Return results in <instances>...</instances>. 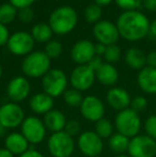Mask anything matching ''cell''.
Returning a JSON list of instances; mask_svg holds the SVG:
<instances>
[{"label":"cell","instance_id":"60d3db41","mask_svg":"<svg viewBox=\"0 0 156 157\" xmlns=\"http://www.w3.org/2000/svg\"><path fill=\"white\" fill-rule=\"evenodd\" d=\"M18 157H45V156H44L41 152H39L38 150L29 149L27 152H25V153L21 154V155Z\"/></svg>","mask_w":156,"mask_h":157},{"label":"cell","instance_id":"5bb4252c","mask_svg":"<svg viewBox=\"0 0 156 157\" xmlns=\"http://www.w3.org/2000/svg\"><path fill=\"white\" fill-rule=\"evenodd\" d=\"M93 34L98 43L105 46L116 44L120 36L117 25L109 21H100L96 23L93 27Z\"/></svg>","mask_w":156,"mask_h":157},{"label":"cell","instance_id":"2e32d148","mask_svg":"<svg viewBox=\"0 0 156 157\" xmlns=\"http://www.w3.org/2000/svg\"><path fill=\"white\" fill-rule=\"evenodd\" d=\"M94 44L88 40H81L74 44L71 50L72 60L78 65L88 64L89 61L95 56V48Z\"/></svg>","mask_w":156,"mask_h":157},{"label":"cell","instance_id":"e575fe53","mask_svg":"<svg viewBox=\"0 0 156 157\" xmlns=\"http://www.w3.org/2000/svg\"><path fill=\"white\" fill-rule=\"evenodd\" d=\"M64 132L67 134H69L71 137H75V136H79L81 134V125L80 123L78 122L77 120H70L67 122V125H65Z\"/></svg>","mask_w":156,"mask_h":157},{"label":"cell","instance_id":"f546056e","mask_svg":"<svg viewBox=\"0 0 156 157\" xmlns=\"http://www.w3.org/2000/svg\"><path fill=\"white\" fill-rule=\"evenodd\" d=\"M104 58H105V60L107 61V63L112 64V63L118 62L121 58L120 47L116 45V44L107 46L106 50H105V54H104Z\"/></svg>","mask_w":156,"mask_h":157},{"label":"cell","instance_id":"4316f807","mask_svg":"<svg viewBox=\"0 0 156 157\" xmlns=\"http://www.w3.org/2000/svg\"><path fill=\"white\" fill-rule=\"evenodd\" d=\"M95 132L102 139H109L112 136L113 132V125L108 119L103 118L95 123Z\"/></svg>","mask_w":156,"mask_h":157},{"label":"cell","instance_id":"74e56055","mask_svg":"<svg viewBox=\"0 0 156 157\" xmlns=\"http://www.w3.org/2000/svg\"><path fill=\"white\" fill-rule=\"evenodd\" d=\"M9 39H10V33H9L8 27L3 24H0V46L6 45Z\"/></svg>","mask_w":156,"mask_h":157},{"label":"cell","instance_id":"f6af8a7d","mask_svg":"<svg viewBox=\"0 0 156 157\" xmlns=\"http://www.w3.org/2000/svg\"><path fill=\"white\" fill-rule=\"evenodd\" d=\"M149 33H150L152 36L156 37V19H154V21L150 24V32Z\"/></svg>","mask_w":156,"mask_h":157},{"label":"cell","instance_id":"603a6c76","mask_svg":"<svg viewBox=\"0 0 156 157\" xmlns=\"http://www.w3.org/2000/svg\"><path fill=\"white\" fill-rule=\"evenodd\" d=\"M125 62L133 70H142L146 66V56L139 48H129L125 54Z\"/></svg>","mask_w":156,"mask_h":157},{"label":"cell","instance_id":"c3c4849f","mask_svg":"<svg viewBox=\"0 0 156 157\" xmlns=\"http://www.w3.org/2000/svg\"><path fill=\"white\" fill-rule=\"evenodd\" d=\"M1 77H2V67H1V64H0V80H1Z\"/></svg>","mask_w":156,"mask_h":157},{"label":"cell","instance_id":"f907efd6","mask_svg":"<svg viewBox=\"0 0 156 157\" xmlns=\"http://www.w3.org/2000/svg\"><path fill=\"white\" fill-rule=\"evenodd\" d=\"M95 157H100V156H95Z\"/></svg>","mask_w":156,"mask_h":157},{"label":"cell","instance_id":"f1b7e54d","mask_svg":"<svg viewBox=\"0 0 156 157\" xmlns=\"http://www.w3.org/2000/svg\"><path fill=\"white\" fill-rule=\"evenodd\" d=\"M101 16H102V8L98 4L94 3L87 6V9L85 11V17L88 23L95 25L96 23L100 21Z\"/></svg>","mask_w":156,"mask_h":157},{"label":"cell","instance_id":"b9f144b4","mask_svg":"<svg viewBox=\"0 0 156 157\" xmlns=\"http://www.w3.org/2000/svg\"><path fill=\"white\" fill-rule=\"evenodd\" d=\"M142 4L148 11L156 12V0H142Z\"/></svg>","mask_w":156,"mask_h":157},{"label":"cell","instance_id":"836d02e7","mask_svg":"<svg viewBox=\"0 0 156 157\" xmlns=\"http://www.w3.org/2000/svg\"><path fill=\"white\" fill-rule=\"evenodd\" d=\"M148 107V101L144 96H140V95H137L134 98H131V109H133L134 111L136 112H141L143 111L146 108Z\"/></svg>","mask_w":156,"mask_h":157},{"label":"cell","instance_id":"7dc6e473","mask_svg":"<svg viewBox=\"0 0 156 157\" xmlns=\"http://www.w3.org/2000/svg\"><path fill=\"white\" fill-rule=\"evenodd\" d=\"M6 128L0 123V138L6 136Z\"/></svg>","mask_w":156,"mask_h":157},{"label":"cell","instance_id":"3957f363","mask_svg":"<svg viewBox=\"0 0 156 157\" xmlns=\"http://www.w3.org/2000/svg\"><path fill=\"white\" fill-rule=\"evenodd\" d=\"M141 125L139 113L131 108L119 111L115 118V127L117 132L128 137L129 139L139 135Z\"/></svg>","mask_w":156,"mask_h":157},{"label":"cell","instance_id":"d590c367","mask_svg":"<svg viewBox=\"0 0 156 157\" xmlns=\"http://www.w3.org/2000/svg\"><path fill=\"white\" fill-rule=\"evenodd\" d=\"M17 16L23 23H30L34 17V12L31 8H24L17 12Z\"/></svg>","mask_w":156,"mask_h":157},{"label":"cell","instance_id":"ba28073f","mask_svg":"<svg viewBox=\"0 0 156 157\" xmlns=\"http://www.w3.org/2000/svg\"><path fill=\"white\" fill-rule=\"evenodd\" d=\"M25 119V111L17 103L9 101L0 106V123L6 129L21 126Z\"/></svg>","mask_w":156,"mask_h":157},{"label":"cell","instance_id":"7c38bea8","mask_svg":"<svg viewBox=\"0 0 156 157\" xmlns=\"http://www.w3.org/2000/svg\"><path fill=\"white\" fill-rule=\"evenodd\" d=\"M79 110L85 120L94 123L104 118L105 112H106L105 105L102 99L94 95L86 96L79 107Z\"/></svg>","mask_w":156,"mask_h":157},{"label":"cell","instance_id":"44dd1931","mask_svg":"<svg viewBox=\"0 0 156 157\" xmlns=\"http://www.w3.org/2000/svg\"><path fill=\"white\" fill-rule=\"evenodd\" d=\"M43 122L47 130H50L54 134V132H59L64 130L67 120L65 114L61 110L52 109L44 116Z\"/></svg>","mask_w":156,"mask_h":157},{"label":"cell","instance_id":"cb8c5ba5","mask_svg":"<svg viewBox=\"0 0 156 157\" xmlns=\"http://www.w3.org/2000/svg\"><path fill=\"white\" fill-rule=\"evenodd\" d=\"M129 140L131 139L128 137L124 136V135L120 134V132H116L108 139V145L113 153L123 155L124 152H127Z\"/></svg>","mask_w":156,"mask_h":157},{"label":"cell","instance_id":"4dcf8cb0","mask_svg":"<svg viewBox=\"0 0 156 157\" xmlns=\"http://www.w3.org/2000/svg\"><path fill=\"white\" fill-rule=\"evenodd\" d=\"M62 45L58 41H49L45 47V54L49 59H56L62 54Z\"/></svg>","mask_w":156,"mask_h":157},{"label":"cell","instance_id":"8992f818","mask_svg":"<svg viewBox=\"0 0 156 157\" xmlns=\"http://www.w3.org/2000/svg\"><path fill=\"white\" fill-rule=\"evenodd\" d=\"M43 92L51 96L52 98L63 95L67 88V77L63 71L59 68L49 70L42 77Z\"/></svg>","mask_w":156,"mask_h":157},{"label":"cell","instance_id":"9c48e42d","mask_svg":"<svg viewBox=\"0 0 156 157\" xmlns=\"http://www.w3.org/2000/svg\"><path fill=\"white\" fill-rule=\"evenodd\" d=\"M77 147L83 155L88 157L100 156L104 149L103 139L93 130H85L78 136Z\"/></svg>","mask_w":156,"mask_h":157},{"label":"cell","instance_id":"7402d4cb","mask_svg":"<svg viewBox=\"0 0 156 157\" xmlns=\"http://www.w3.org/2000/svg\"><path fill=\"white\" fill-rule=\"evenodd\" d=\"M95 77L102 85L111 87L116 85L119 79V73L117 68L110 63H103L102 66L95 72Z\"/></svg>","mask_w":156,"mask_h":157},{"label":"cell","instance_id":"484cf974","mask_svg":"<svg viewBox=\"0 0 156 157\" xmlns=\"http://www.w3.org/2000/svg\"><path fill=\"white\" fill-rule=\"evenodd\" d=\"M17 16V9L9 2L0 6V24L9 25Z\"/></svg>","mask_w":156,"mask_h":157},{"label":"cell","instance_id":"30bf717a","mask_svg":"<svg viewBox=\"0 0 156 157\" xmlns=\"http://www.w3.org/2000/svg\"><path fill=\"white\" fill-rule=\"evenodd\" d=\"M127 154L129 157H155L156 141L146 135H137L129 140Z\"/></svg>","mask_w":156,"mask_h":157},{"label":"cell","instance_id":"83f0119b","mask_svg":"<svg viewBox=\"0 0 156 157\" xmlns=\"http://www.w3.org/2000/svg\"><path fill=\"white\" fill-rule=\"evenodd\" d=\"M83 98L80 91L76 89H67V91L63 94V99H64V103L67 106L72 108H79L82 103Z\"/></svg>","mask_w":156,"mask_h":157},{"label":"cell","instance_id":"ee69618b","mask_svg":"<svg viewBox=\"0 0 156 157\" xmlns=\"http://www.w3.org/2000/svg\"><path fill=\"white\" fill-rule=\"evenodd\" d=\"M0 157H15V156L10 151H8L6 147H3V149H0Z\"/></svg>","mask_w":156,"mask_h":157},{"label":"cell","instance_id":"ffe728a7","mask_svg":"<svg viewBox=\"0 0 156 157\" xmlns=\"http://www.w3.org/2000/svg\"><path fill=\"white\" fill-rule=\"evenodd\" d=\"M54 98L46 94L45 92H40V93L34 94L29 101L30 109L36 114H43V116H45L47 112L54 109Z\"/></svg>","mask_w":156,"mask_h":157},{"label":"cell","instance_id":"d6986e66","mask_svg":"<svg viewBox=\"0 0 156 157\" xmlns=\"http://www.w3.org/2000/svg\"><path fill=\"white\" fill-rule=\"evenodd\" d=\"M138 87L146 94H156V68L146 66L137 75Z\"/></svg>","mask_w":156,"mask_h":157},{"label":"cell","instance_id":"9a60e30c","mask_svg":"<svg viewBox=\"0 0 156 157\" xmlns=\"http://www.w3.org/2000/svg\"><path fill=\"white\" fill-rule=\"evenodd\" d=\"M31 92V86L28 79L24 76L14 77L6 86V94L11 101L21 103L29 96Z\"/></svg>","mask_w":156,"mask_h":157},{"label":"cell","instance_id":"7bdbcfd3","mask_svg":"<svg viewBox=\"0 0 156 157\" xmlns=\"http://www.w3.org/2000/svg\"><path fill=\"white\" fill-rule=\"evenodd\" d=\"M106 47L107 46H105V45H103V44H101V43H98V44H96L95 46H94V48H95V55L96 56H104V54H105V50H106Z\"/></svg>","mask_w":156,"mask_h":157},{"label":"cell","instance_id":"e0dca14e","mask_svg":"<svg viewBox=\"0 0 156 157\" xmlns=\"http://www.w3.org/2000/svg\"><path fill=\"white\" fill-rule=\"evenodd\" d=\"M106 101L112 109L119 112L131 107V97L125 89L120 87H113L107 92Z\"/></svg>","mask_w":156,"mask_h":157},{"label":"cell","instance_id":"6da1fadb","mask_svg":"<svg viewBox=\"0 0 156 157\" xmlns=\"http://www.w3.org/2000/svg\"><path fill=\"white\" fill-rule=\"evenodd\" d=\"M150 21L139 11H124L117 19L120 36L127 41H140L150 32Z\"/></svg>","mask_w":156,"mask_h":157},{"label":"cell","instance_id":"bcb514c9","mask_svg":"<svg viewBox=\"0 0 156 157\" xmlns=\"http://www.w3.org/2000/svg\"><path fill=\"white\" fill-rule=\"evenodd\" d=\"M113 0H95V3L98 4L100 6H107V4L111 3Z\"/></svg>","mask_w":156,"mask_h":157},{"label":"cell","instance_id":"f35d334b","mask_svg":"<svg viewBox=\"0 0 156 157\" xmlns=\"http://www.w3.org/2000/svg\"><path fill=\"white\" fill-rule=\"evenodd\" d=\"M104 63L102 61V58H101L100 56H94L93 58L91 59V60L89 61V63L87 64L88 66H89L90 68H91L92 71H94V72H96V71L98 70V68L102 66V64Z\"/></svg>","mask_w":156,"mask_h":157},{"label":"cell","instance_id":"681fc988","mask_svg":"<svg viewBox=\"0 0 156 157\" xmlns=\"http://www.w3.org/2000/svg\"><path fill=\"white\" fill-rule=\"evenodd\" d=\"M117 157H129L128 155H119V156H117Z\"/></svg>","mask_w":156,"mask_h":157},{"label":"cell","instance_id":"d6a6232c","mask_svg":"<svg viewBox=\"0 0 156 157\" xmlns=\"http://www.w3.org/2000/svg\"><path fill=\"white\" fill-rule=\"evenodd\" d=\"M116 3L124 11H136L142 4V0H115Z\"/></svg>","mask_w":156,"mask_h":157},{"label":"cell","instance_id":"1f68e13d","mask_svg":"<svg viewBox=\"0 0 156 157\" xmlns=\"http://www.w3.org/2000/svg\"><path fill=\"white\" fill-rule=\"evenodd\" d=\"M144 132L146 136L156 141V114L150 116L144 121Z\"/></svg>","mask_w":156,"mask_h":157},{"label":"cell","instance_id":"ab89813d","mask_svg":"<svg viewBox=\"0 0 156 157\" xmlns=\"http://www.w3.org/2000/svg\"><path fill=\"white\" fill-rule=\"evenodd\" d=\"M146 66L156 68V52H152L146 55Z\"/></svg>","mask_w":156,"mask_h":157},{"label":"cell","instance_id":"5b68a950","mask_svg":"<svg viewBox=\"0 0 156 157\" xmlns=\"http://www.w3.org/2000/svg\"><path fill=\"white\" fill-rule=\"evenodd\" d=\"M47 149L52 157H71L75 151V140L64 130L54 132L48 138Z\"/></svg>","mask_w":156,"mask_h":157},{"label":"cell","instance_id":"52a82bcc","mask_svg":"<svg viewBox=\"0 0 156 157\" xmlns=\"http://www.w3.org/2000/svg\"><path fill=\"white\" fill-rule=\"evenodd\" d=\"M21 132L30 144H39L45 139L47 128L43 120L36 116H30L27 117L21 125Z\"/></svg>","mask_w":156,"mask_h":157},{"label":"cell","instance_id":"277c9868","mask_svg":"<svg viewBox=\"0 0 156 157\" xmlns=\"http://www.w3.org/2000/svg\"><path fill=\"white\" fill-rule=\"evenodd\" d=\"M50 70V59L43 52H32L21 63V71L27 77L40 78Z\"/></svg>","mask_w":156,"mask_h":157},{"label":"cell","instance_id":"7a4b0ae2","mask_svg":"<svg viewBox=\"0 0 156 157\" xmlns=\"http://www.w3.org/2000/svg\"><path fill=\"white\" fill-rule=\"evenodd\" d=\"M77 12L72 6H62L50 14L48 25L50 26L52 32L59 35H64L73 31L77 25Z\"/></svg>","mask_w":156,"mask_h":157},{"label":"cell","instance_id":"ac0fdd59","mask_svg":"<svg viewBox=\"0 0 156 157\" xmlns=\"http://www.w3.org/2000/svg\"><path fill=\"white\" fill-rule=\"evenodd\" d=\"M30 143L21 132H10L4 139V147L13 155L21 156L30 149Z\"/></svg>","mask_w":156,"mask_h":157},{"label":"cell","instance_id":"8fae6325","mask_svg":"<svg viewBox=\"0 0 156 157\" xmlns=\"http://www.w3.org/2000/svg\"><path fill=\"white\" fill-rule=\"evenodd\" d=\"M34 40L32 35L25 31H17L10 35L6 46L10 52L15 56H27L31 54L34 47Z\"/></svg>","mask_w":156,"mask_h":157},{"label":"cell","instance_id":"8d00e7d4","mask_svg":"<svg viewBox=\"0 0 156 157\" xmlns=\"http://www.w3.org/2000/svg\"><path fill=\"white\" fill-rule=\"evenodd\" d=\"M10 3L12 6H14L16 9L21 10L24 8H30L31 4H33L36 2V0H9Z\"/></svg>","mask_w":156,"mask_h":157},{"label":"cell","instance_id":"4fadbf2b","mask_svg":"<svg viewBox=\"0 0 156 157\" xmlns=\"http://www.w3.org/2000/svg\"><path fill=\"white\" fill-rule=\"evenodd\" d=\"M95 72L92 71L87 64L85 65H78L72 71L70 76V82H71L73 89L78 91H87L95 81Z\"/></svg>","mask_w":156,"mask_h":157},{"label":"cell","instance_id":"d4e9b609","mask_svg":"<svg viewBox=\"0 0 156 157\" xmlns=\"http://www.w3.org/2000/svg\"><path fill=\"white\" fill-rule=\"evenodd\" d=\"M31 35L33 40L39 43H45L50 40L52 35V30L48 24L40 23L32 27Z\"/></svg>","mask_w":156,"mask_h":157}]
</instances>
